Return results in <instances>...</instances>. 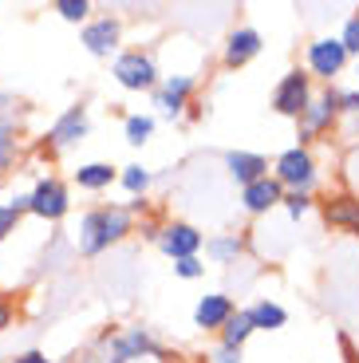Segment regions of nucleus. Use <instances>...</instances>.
Instances as JSON below:
<instances>
[{
    "instance_id": "f257e3e1",
    "label": "nucleus",
    "mask_w": 359,
    "mask_h": 363,
    "mask_svg": "<svg viewBox=\"0 0 359 363\" xmlns=\"http://www.w3.org/2000/svg\"><path fill=\"white\" fill-rule=\"evenodd\" d=\"M123 233H131V218H126V209H91L87 218L79 221V249L83 257H95L103 253L107 245H115Z\"/></svg>"
},
{
    "instance_id": "f03ea898",
    "label": "nucleus",
    "mask_w": 359,
    "mask_h": 363,
    "mask_svg": "<svg viewBox=\"0 0 359 363\" xmlns=\"http://www.w3.org/2000/svg\"><path fill=\"white\" fill-rule=\"evenodd\" d=\"M143 352H158V347L150 344V336H146L143 328H135V332H126V336H103L99 344L87 352L83 363H126Z\"/></svg>"
},
{
    "instance_id": "7ed1b4c3",
    "label": "nucleus",
    "mask_w": 359,
    "mask_h": 363,
    "mask_svg": "<svg viewBox=\"0 0 359 363\" xmlns=\"http://www.w3.org/2000/svg\"><path fill=\"white\" fill-rule=\"evenodd\" d=\"M67 186H63L60 178H40L36 182V190L28 194V213H36V218L44 221H55L67 213Z\"/></svg>"
},
{
    "instance_id": "20e7f679",
    "label": "nucleus",
    "mask_w": 359,
    "mask_h": 363,
    "mask_svg": "<svg viewBox=\"0 0 359 363\" xmlns=\"http://www.w3.org/2000/svg\"><path fill=\"white\" fill-rule=\"evenodd\" d=\"M115 79L131 91H143L154 83V64L143 52H126V55H118V64H115Z\"/></svg>"
},
{
    "instance_id": "39448f33",
    "label": "nucleus",
    "mask_w": 359,
    "mask_h": 363,
    "mask_svg": "<svg viewBox=\"0 0 359 363\" xmlns=\"http://www.w3.org/2000/svg\"><path fill=\"white\" fill-rule=\"evenodd\" d=\"M272 107L280 111V115H304L308 107V79L300 72H292L285 83L277 87V95H272Z\"/></svg>"
},
{
    "instance_id": "423d86ee",
    "label": "nucleus",
    "mask_w": 359,
    "mask_h": 363,
    "mask_svg": "<svg viewBox=\"0 0 359 363\" xmlns=\"http://www.w3.org/2000/svg\"><path fill=\"white\" fill-rule=\"evenodd\" d=\"M343 60H348V52H343L340 40H320V44L308 48V64H312V72L316 75H328V79L343 67Z\"/></svg>"
},
{
    "instance_id": "0eeeda50",
    "label": "nucleus",
    "mask_w": 359,
    "mask_h": 363,
    "mask_svg": "<svg viewBox=\"0 0 359 363\" xmlns=\"http://www.w3.org/2000/svg\"><path fill=\"white\" fill-rule=\"evenodd\" d=\"M83 135H87V115H83V107H72V111H63V115L55 118V127L48 130V143L52 146H72V143H79Z\"/></svg>"
},
{
    "instance_id": "6e6552de",
    "label": "nucleus",
    "mask_w": 359,
    "mask_h": 363,
    "mask_svg": "<svg viewBox=\"0 0 359 363\" xmlns=\"http://www.w3.org/2000/svg\"><path fill=\"white\" fill-rule=\"evenodd\" d=\"M118 44V20H95V24L83 28V48H87L91 55H107L111 48Z\"/></svg>"
},
{
    "instance_id": "1a4fd4ad",
    "label": "nucleus",
    "mask_w": 359,
    "mask_h": 363,
    "mask_svg": "<svg viewBox=\"0 0 359 363\" xmlns=\"http://www.w3.org/2000/svg\"><path fill=\"white\" fill-rule=\"evenodd\" d=\"M277 178L288 182V186H308L312 182V158H308V150H288V155H280Z\"/></svg>"
},
{
    "instance_id": "9d476101",
    "label": "nucleus",
    "mask_w": 359,
    "mask_h": 363,
    "mask_svg": "<svg viewBox=\"0 0 359 363\" xmlns=\"http://www.w3.org/2000/svg\"><path fill=\"white\" fill-rule=\"evenodd\" d=\"M280 201V182L272 178H257L245 186V206L253 209V213H265V209H272Z\"/></svg>"
},
{
    "instance_id": "9b49d317",
    "label": "nucleus",
    "mask_w": 359,
    "mask_h": 363,
    "mask_svg": "<svg viewBox=\"0 0 359 363\" xmlns=\"http://www.w3.org/2000/svg\"><path fill=\"white\" fill-rule=\"evenodd\" d=\"M201 245V237L194 233L189 225H170L166 229V237H162V249L166 253H174L178 261H186V257H194V249Z\"/></svg>"
},
{
    "instance_id": "f8f14e48",
    "label": "nucleus",
    "mask_w": 359,
    "mask_h": 363,
    "mask_svg": "<svg viewBox=\"0 0 359 363\" xmlns=\"http://www.w3.org/2000/svg\"><path fill=\"white\" fill-rule=\"evenodd\" d=\"M257 52H260V36L253 28H241V32H233V40H229L225 60H229V64H245V60H253Z\"/></svg>"
},
{
    "instance_id": "ddd939ff",
    "label": "nucleus",
    "mask_w": 359,
    "mask_h": 363,
    "mask_svg": "<svg viewBox=\"0 0 359 363\" xmlns=\"http://www.w3.org/2000/svg\"><path fill=\"white\" fill-rule=\"evenodd\" d=\"M233 316V304H229V296H206L198 304V324L201 328H217L225 324V320Z\"/></svg>"
},
{
    "instance_id": "4468645a",
    "label": "nucleus",
    "mask_w": 359,
    "mask_h": 363,
    "mask_svg": "<svg viewBox=\"0 0 359 363\" xmlns=\"http://www.w3.org/2000/svg\"><path fill=\"white\" fill-rule=\"evenodd\" d=\"M75 182H79L83 190H103V186L115 182V170H111L107 162H87V166L75 170Z\"/></svg>"
},
{
    "instance_id": "2eb2a0df",
    "label": "nucleus",
    "mask_w": 359,
    "mask_h": 363,
    "mask_svg": "<svg viewBox=\"0 0 359 363\" xmlns=\"http://www.w3.org/2000/svg\"><path fill=\"white\" fill-rule=\"evenodd\" d=\"M260 170H265V158L260 155H229V174H233L237 182H257L260 178Z\"/></svg>"
},
{
    "instance_id": "dca6fc26",
    "label": "nucleus",
    "mask_w": 359,
    "mask_h": 363,
    "mask_svg": "<svg viewBox=\"0 0 359 363\" xmlns=\"http://www.w3.org/2000/svg\"><path fill=\"white\" fill-rule=\"evenodd\" d=\"M328 221H332V225L359 229V201L355 198H336L332 206H328Z\"/></svg>"
},
{
    "instance_id": "f3484780",
    "label": "nucleus",
    "mask_w": 359,
    "mask_h": 363,
    "mask_svg": "<svg viewBox=\"0 0 359 363\" xmlns=\"http://www.w3.org/2000/svg\"><path fill=\"white\" fill-rule=\"evenodd\" d=\"M253 332V316L249 312H237V316L225 320V347H241V340Z\"/></svg>"
},
{
    "instance_id": "a211bd4d",
    "label": "nucleus",
    "mask_w": 359,
    "mask_h": 363,
    "mask_svg": "<svg viewBox=\"0 0 359 363\" xmlns=\"http://www.w3.org/2000/svg\"><path fill=\"white\" fill-rule=\"evenodd\" d=\"M249 316H253V328H280L285 324V308H277V304H269V300L257 304Z\"/></svg>"
},
{
    "instance_id": "6ab92c4d",
    "label": "nucleus",
    "mask_w": 359,
    "mask_h": 363,
    "mask_svg": "<svg viewBox=\"0 0 359 363\" xmlns=\"http://www.w3.org/2000/svg\"><path fill=\"white\" fill-rule=\"evenodd\" d=\"M336 115V99L328 95V99H320V103H312V107H304V118H308V130H320L328 118Z\"/></svg>"
},
{
    "instance_id": "aec40b11",
    "label": "nucleus",
    "mask_w": 359,
    "mask_h": 363,
    "mask_svg": "<svg viewBox=\"0 0 359 363\" xmlns=\"http://www.w3.org/2000/svg\"><path fill=\"white\" fill-rule=\"evenodd\" d=\"M186 95H189V79H186V75H182V79H170V87H166V95H162V107L174 115V111H182Z\"/></svg>"
},
{
    "instance_id": "412c9836",
    "label": "nucleus",
    "mask_w": 359,
    "mask_h": 363,
    "mask_svg": "<svg viewBox=\"0 0 359 363\" xmlns=\"http://www.w3.org/2000/svg\"><path fill=\"white\" fill-rule=\"evenodd\" d=\"M12 162H16V138H12V130H0V174Z\"/></svg>"
},
{
    "instance_id": "4be33fe9",
    "label": "nucleus",
    "mask_w": 359,
    "mask_h": 363,
    "mask_svg": "<svg viewBox=\"0 0 359 363\" xmlns=\"http://www.w3.org/2000/svg\"><path fill=\"white\" fill-rule=\"evenodd\" d=\"M150 130H154L150 118H126V138H131V143H146Z\"/></svg>"
},
{
    "instance_id": "5701e85b",
    "label": "nucleus",
    "mask_w": 359,
    "mask_h": 363,
    "mask_svg": "<svg viewBox=\"0 0 359 363\" xmlns=\"http://www.w3.org/2000/svg\"><path fill=\"white\" fill-rule=\"evenodd\" d=\"M55 12H60L63 20H72V24H75V20L87 16V0H60V4H55Z\"/></svg>"
},
{
    "instance_id": "b1692460",
    "label": "nucleus",
    "mask_w": 359,
    "mask_h": 363,
    "mask_svg": "<svg viewBox=\"0 0 359 363\" xmlns=\"http://www.w3.org/2000/svg\"><path fill=\"white\" fill-rule=\"evenodd\" d=\"M146 182H150V174L143 170V166H126V174H123V186L126 190H146Z\"/></svg>"
},
{
    "instance_id": "393cba45",
    "label": "nucleus",
    "mask_w": 359,
    "mask_h": 363,
    "mask_svg": "<svg viewBox=\"0 0 359 363\" xmlns=\"http://www.w3.org/2000/svg\"><path fill=\"white\" fill-rule=\"evenodd\" d=\"M0 130H16V103L0 91Z\"/></svg>"
},
{
    "instance_id": "a878e982",
    "label": "nucleus",
    "mask_w": 359,
    "mask_h": 363,
    "mask_svg": "<svg viewBox=\"0 0 359 363\" xmlns=\"http://www.w3.org/2000/svg\"><path fill=\"white\" fill-rule=\"evenodd\" d=\"M16 221H20V213L9 206V201H4V206H0V241H4L12 229H16Z\"/></svg>"
},
{
    "instance_id": "bb28decb",
    "label": "nucleus",
    "mask_w": 359,
    "mask_h": 363,
    "mask_svg": "<svg viewBox=\"0 0 359 363\" xmlns=\"http://www.w3.org/2000/svg\"><path fill=\"white\" fill-rule=\"evenodd\" d=\"M237 249H241V241H237V237H229V241H214V245H209V253H214L217 261H225V257H237Z\"/></svg>"
},
{
    "instance_id": "cd10ccee",
    "label": "nucleus",
    "mask_w": 359,
    "mask_h": 363,
    "mask_svg": "<svg viewBox=\"0 0 359 363\" xmlns=\"http://www.w3.org/2000/svg\"><path fill=\"white\" fill-rule=\"evenodd\" d=\"M340 44H343V52H359V16L348 24V32H343Z\"/></svg>"
},
{
    "instance_id": "c85d7f7f",
    "label": "nucleus",
    "mask_w": 359,
    "mask_h": 363,
    "mask_svg": "<svg viewBox=\"0 0 359 363\" xmlns=\"http://www.w3.org/2000/svg\"><path fill=\"white\" fill-rule=\"evenodd\" d=\"M214 363H241V352H237V347H217Z\"/></svg>"
},
{
    "instance_id": "c756f323",
    "label": "nucleus",
    "mask_w": 359,
    "mask_h": 363,
    "mask_svg": "<svg viewBox=\"0 0 359 363\" xmlns=\"http://www.w3.org/2000/svg\"><path fill=\"white\" fill-rule=\"evenodd\" d=\"M304 209H308V198H304V194H292V198H288V213H292V218H300V213H304Z\"/></svg>"
},
{
    "instance_id": "7c9ffc66",
    "label": "nucleus",
    "mask_w": 359,
    "mask_h": 363,
    "mask_svg": "<svg viewBox=\"0 0 359 363\" xmlns=\"http://www.w3.org/2000/svg\"><path fill=\"white\" fill-rule=\"evenodd\" d=\"M178 272H182V277H198V272H201V264L194 261V257H186V261H178Z\"/></svg>"
},
{
    "instance_id": "2f4dec72",
    "label": "nucleus",
    "mask_w": 359,
    "mask_h": 363,
    "mask_svg": "<svg viewBox=\"0 0 359 363\" xmlns=\"http://www.w3.org/2000/svg\"><path fill=\"white\" fill-rule=\"evenodd\" d=\"M12 363H52V359H48L44 352H24V355H16Z\"/></svg>"
},
{
    "instance_id": "473e14b6",
    "label": "nucleus",
    "mask_w": 359,
    "mask_h": 363,
    "mask_svg": "<svg viewBox=\"0 0 359 363\" xmlns=\"http://www.w3.org/2000/svg\"><path fill=\"white\" fill-rule=\"evenodd\" d=\"M9 324H12V304H4V300H0V332H4Z\"/></svg>"
},
{
    "instance_id": "72a5a7b5",
    "label": "nucleus",
    "mask_w": 359,
    "mask_h": 363,
    "mask_svg": "<svg viewBox=\"0 0 359 363\" xmlns=\"http://www.w3.org/2000/svg\"><path fill=\"white\" fill-rule=\"evenodd\" d=\"M343 103H348L351 111H359V95H343Z\"/></svg>"
}]
</instances>
